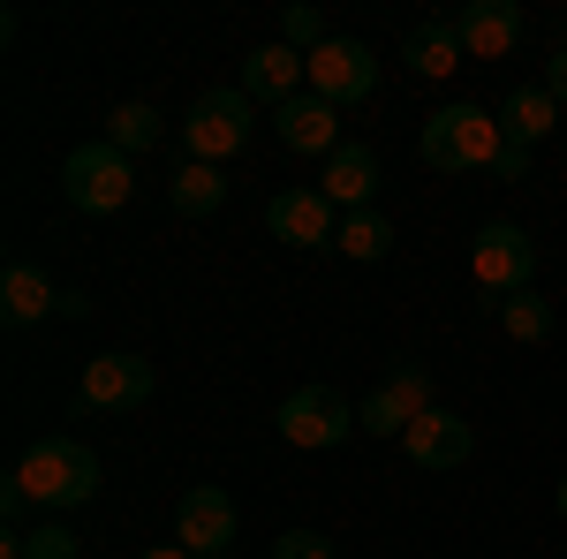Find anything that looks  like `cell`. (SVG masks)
<instances>
[{"label": "cell", "instance_id": "cell-21", "mask_svg": "<svg viewBox=\"0 0 567 559\" xmlns=\"http://www.w3.org/2000/svg\"><path fill=\"white\" fill-rule=\"evenodd\" d=\"M484 310H492V318H499V333H507V341H553V302L537 296V288H529V296H507V302H484Z\"/></svg>", "mask_w": 567, "mask_h": 559}, {"label": "cell", "instance_id": "cell-28", "mask_svg": "<svg viewBox=\"0 0 567 559\" xmlns=\"http://www.w3.org/2000/svg\"><path fill=\"white\" fill-rule=\"evenodd\" d=\"M529 174V152L523 144H499V159H492V182H523Z\"/></svg>", "mask_w": 567, "mask_h": 559}, {"label": "cell", "instance_id": "cell-6", "mask_svg": "<svg viewBox=\"0 0 567 559\" xmlns=\"http://www.w3.org/2000/svg\"><path fill=\"white\" fill-rule=\"evenodd\" d=\"M349 431H363V424H355V408H349V393H333V386H296L288 401H280V438H288V446H303V454L349 446Z\"/></svg>", "mask_w": 567, "mask_h": 559}, {"label": "cell", "instance_id": "cell-34", "mask_svg": "<svg viewBox=\"0 0 567 559\" xmlns=\"http://www.w3.org/2000/svg\"><path fill=\"white\" fill-rule=\"evenodd\" d=\"M219 559H235V552H219Z\"/></svg>", "mask_w": 567, "mask_h": 559}, {"label": "cell", "instance_id": "cell-20", "mask_svg": "<svg viewBox=\"0 0 567 559\" xmlns=\"http://www.w3.org/2000/svg\"><path fill=\"white\" fill-rule=\"evenodd\" d=\"M0 559H84V537H76V529H61V521L8 529V537H0Z\"/></svg>", "mask_w": 567, "mask_h": 559}, {"label": "cell", "instance_id": "cell-19", "mask_svg": "<svg viewBox=\"0 0 567 559\" xmlns=\"http://www.w3.org/2000/svg\"><path fill=\"white\" fill-rule=\"evenodd\" d=\"M462 61H470V53H462V31H454V23H416V31H409V69H416V76H454Z\"/></svg>", "mask_w": 567, "mask_h": 559}, {"label": "cell", "instance_id": "cell-2", "mask_svg": "<svg viewBox=\"0 0 567 559\" xmlns=\"http://www.w3.org/2000/svg\"><path fill=\"white\" fill-rule=\"evenodd\" d=\"M16 484L53 507V515H69V507H84L91 491H99V454H91L84 438H39L23 462H16Z\"/></svg>", "mask_w": 567, "mask_h": 559}, {"label": "cell", "instance_id": "cell-14", "mask_svg": "<svg viewBox=\"0 0 567 559\" xmlns=\"http://www.w3.org/2000/svg\"><path fill=\"white\" fill-rule=\"evenodd\" d=\"M272 130H280L288 152H318V159H333V152H341V106H326L318 91H303V99H288V106L272 114Z\"/></svg>", "mask_w": 567, "mask_h": 559}, {"label": "cell", "instance_id": "cell-17", "mask_svg": "<svg viewBox=\"0 0 567 559\" xmlns=\"http://www.w3.org/2000/svg\"><path fill=\"white\" fill-rule=\"evenodd\" d=\"M553 122H560V99H553L545 84L507 91V106H499V136H507V144H523V152H529V144H545Z\"/></svg>", "mask_w": 567, "mask_h": 559}, {"label": "cell", "instance_id": "cell-23", "mask_svg": "<svg viewBox=\"0 0 567 559\" xmlns=\"http://www.w3.org/2000/svg\"><path fill=\"white\" fill-rule=\"evenodd\" d=\"M106 144H114V152H152V144H159V106H144V99H130V106H114V114H106Z\"/></svg>", "mask_w": 567, "mask_h": 559}, {"label": "cell", "instance_id": "cell-31", "mask_svg": "<svg viewBox=\"0 0 567 559\" xmlns=\"http://www.w3.org/2000/svg\"><path fill=\"white\" fill-rule=\"evenodd\" d=\"M61 318H91V296H84V288H61Z\"/></svg>", "mask_w": 567, "mask_h": 559}, {"label": "cell", "instance_id": "cell-25", "mask_svg": "<svg viewBox=\"0 0 567 559\" xmlns=\"http://www.w3.org/2000/svg\"><path fill=\"white\" fill-rule=\"evenodd\" d=\"M333 39V31H326V15H318V8H303V0H296V8H288V15H280V45H296V53H318V45Z\"/></svg>", "mask_w": 567, "mask_h": 559}, {"label": "cell", "instance_id": "cell-29", "mask_svg": "<svg viewBox=\"0 0 567 559\" xmlns=\"http://www.w3.org/2000/svg\"><path fill=\"white\" fill-rule=\"evenodd\" d=\"M31 507H39V499H31V491H23V484L8 476V484H0V515H8V529H16V521L31 515Z\"/></svg>", "mask_w": 567, "mask_h": 559}, {"label": "cell", "instance_id": "cell-22", "mask_svg": "<svg viewBox=\"0 0 567 559\" xmlns=\"http://www.w3.org/2000/svg\"><path fill=\"white\" fill-rule=\"evenodd\" d=\"M333 250H349L355 265H379L393 250V219L386 213H341V235H333Z\"/></svg>", "mask_w": 567, "mask_h": 559}, {"label": "cell", "instance_id": "cell-18", "mask_svg": "<svg viewBox=\"0 0 567 559\" xmlns=\"http://www.w3.org/2000/svg\"><path fill=\"white\" fill-rule=\"evenodd\" d=\"M167 205L182 219H213L227 205V167H205V159H189V167L167 174Z\"/></svg>", "mask_w": 567, "mask_h": 559}, {"label": "cell", "instance_id": "cell-1", "mask_svg": "<svg viewBox=\"0 0 567 559\" xmlns=\"http://www.w3.org/2000/svg\"><path fill=\"white\" fill-rule=\"evenodd\" d=\"M499 114H484V106H439L424 136H416V152H424V167L432 174H492L499 159Z\"/></svg>", "mask_w": 567, "mask_h": 559}, {"label": "cell", "instance_id": "cell-12", "mask_svg": "<svg viewBox=\"0 0 567 559\" xmlns=\"http://www.w3.org/2000/svg\"><path fill=\"white\" fill-rule=\"evenodd\" d=\"M401 446H409L416 469H462L470 446H477V431H470V416H454V408H424L416 424L401 431Z\"/></svg>", "mask_w": 567, "mask_h": 559}, {"label": "cell", "instance_id": "cell-13", "mask_svg": "<svg viewBox=\"0 0 567 559\" xmlns=\"http://www.w3.org/2000/svg\"><path fill=\"white\" fill-rule=\"evenodd\" d=\"M243 91L258 99V106H288V99H303L310 91V61L296 45H258V53H243Z\"/></svg>", "mask_w": 567, "mask_h": 559}, {"label": "cell", "instance_id": "cell-11", "mask_svg": "<svg viewBox=\"0 0 567 559\" xmlns=\"http://www.w3.org/2000/svg\"><path fill=\"white\" fill-rule=\"evenodd\" d=\"M454 31H462V53H470V61H507V53L523 45L529 15L515 0H470V8L454 15Z\"/></svg>", "mask_w": 567, "mask_h": 559}, {"label": "cell", "instance_id": "cell-26", "mask_svg": "<svg viewBox=\"0 0 567 559\" xmlns=\"http://www.w3.org/2000/svg\"><path fill=\"white\" fill-rule=\"evenodd\" d=\"M386 393L401 401V408H409V416H424V408H439V401H432V379H424L416 363H393V371H386Z\"/></svg>", "mask_w": 567, "mask_h": 559}, {"label": "cell", "instance_id": "cell-30", "mask_svg": "<svg viewBox=\"0 0 567 559\" xmlns=\"http://www.w3.org/2000/svg\"><path fill=\"white\" fill-rule=\"evenodd\" d=\"M545 91H553V99H560V106H567V45H560V53H553V61H545Z\"/></svg>", "mask_w": 567, "mask_h": 559}, {"label": "cell", "instance_id": "cell-5", "mask_svg": "<svg viewBox=\"0 0 567 559\" xmlns=\"http://www.w3.org/2000/svg\"><path fill=\"white\" fill-rule=\"evenodd\" d=\"M258 130V99L235 84V91H205L197 106H189V122H182V144H189V159H205V167H227L243 144Z\"/></svg>", "mask_w": 567, "mask_h": 559}, {"label": "cell", "instance_id": "cell-27", "mask_svg": "<svg viewBox=\"0 0 567 559\" xmlns=\"http://www.w3.org/2000/svg\"><path fill=\"white\" fill-rule=\"evenodd\" d=\"M272 559H333V537L326 529H280L272 537Z\"/></svg>", "mask_w": 567, "mask_h": 559}, {"label": "cell", "instance_id": "cell-33", "mask_svg": "<svg viewBox=\"0 0 567 559\" xmlns=\"http://www.w3.org/2000/svg\"><path fill=\"white\" fill-rule=\"evenodd\" d=\"M553 515H560V521H567V476H560V491H553Z\"/></svg>", "mask_w": 567, "mask_h": 559}, {"label": "cell", "instance_id": "cell-4", "mask_svg": "<svg viewBox=\"0 0 567 559\" xmlns=\"http://www.w3.org/2000/svg\"><path fill=\"white\" fill-rule=\"evenodd\" d=\"M61 197H69L76 213H91V219L122 213V205L136 197V159L114 152L106 136H99V144H76V152L61 159Z\"/></svg>", "mask_w": 567, "mask_h": 559}, {"label": "cell", "instance_id": "cell-24", "mask_svg": "<svg viewBox=\"0 0 567 559\" xmlns=\"http://www.w3.org/2000/svg\"><path fill=\"white\" fill-rule=\"evenodd\" d=\"M355 424L371 431V438H401V431L416 424V416H409V408H401V401L379 386V393H363V401H355Z\"/></svg>", "mask_w": 567, "mask_h": 559}, {"label": "cell", "instance_id": "cell-7", "mask_svg": "<svg viewBox=\"0 0 567 559\" xmlns=\"http://www.w3.org/2000/svg\"><path fill=\"white\" fill-rule=\"evenodd\" d=\"M310 91L326 99V106H355V99H371L379 91V53L363 39H326L310 53Z\"/></svg>", "mask_w": 567, "mask_h": 559}, {"label": "cell", "instance_id": "cell-32", "mask_svg": "<svg viewBox=\"0 0 567 559\" xmlns=\"http://www.w3.org/2000/svg\"><path fill=\"white\" fill-rule=\"evenodd\" d=\"M144 559H197V552H182V545H152Z\"/></svg>", "mask_w": 567, "mask_h": 559}, {"label": "cell", "instance_id": "cell-3", "mask_svg": "<svg viewBox=\"0 0 567 559\" xmlns=\"http://www.w3.org/2000/svg\"><path fill=\"white\" fill-rule=\"evenodd\" d=\"M470 280H477L484 302L529 296V280H537V242H529V227H515V219H484L477 235H470Z\"/></svg>", "mask_w": 567, "mask_h": 559}, {"label": "cell", "instance_id": "cell-8", "mask_svg": "<svg viewBox=\"0 0 567 559\" xmlns=\"http://www.w3.org/2000/svg\"><path fill=\"white\" fill-rule=\"evenodd\" d=\"M235 529H243V515H235V499L219 491V484H189L175 507V545L197 559H219L227 545H235Z\"/></svg>", "mask_w": 567, "mask_h": 559}, {"label": "cell", "instance_id": "cell-9", "mask_svg": "<svg viewBox=\"0 0 567 559\" xmlns=\"http://www.w3.org/2000/svg\"><path fill=\"white\" fill-rule=\"evenodd\" d=\"M159 393V379H152V363L144 355H130V348H106V355H91L84 363V408H144Z\"/></svg>", "mask_w": 567, "mask_h": 559}, {"label": "cell", "instance_id": "cell-15", "mask_svg": "<svg viewBox=\"0 0 567 559\" xmlns=\"http://www.w3.org/2000/svg\"><path fill=\"white\" fill-rule=\"evenodd\" d=\"M341 213H371V197H379V152L371 144H341L333 159H326V182H318Z\"/></svg>", "mask_w": 567, "mask_h": 559}, {"label": "cell", "instance_id": "cell-16", "mask_svg": "<svg viewBox=\"0 0 567 559\" xmlns=\"http://www.w3.org/2000/svg\"><path fill=\"white\" fill-rule=\"evenodd\" d=\"M45 310H61V288H53V280H45L39 265H8V272H0V318H8V325H16V333H23V325H39Z\"/></svg>", "mask_w": 567, "mask_h": 559}, {"label": "cell", "instance_id": "cell-10", "mask_svg": "<svg viewBox=\"0 0 567 559\" xmlns=\"http://www.w3.org/2000/svg\"><path fill=\"white\" fill-rule=\"evenodd\" d=\"M265 227H272L288 250H326V242L341 235V205H333L326 189H280V197L265 205Z\"/></svg>", "mask_w": 567, "mask_h": 559}]
</instances>
